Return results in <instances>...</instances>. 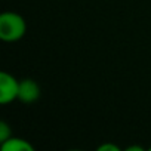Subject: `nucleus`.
Masks as SVG:
<instances>
[{
	"instance_id": "obj_2",
	"label": "nucleus",
	"mask_w": 151,
	"mask_h": 151,
	"mask_svg": "<svg viewBox=\"0 0 151 151\" xmlns=\"http://www.w3.org/2000/svg\"><path fill=\"white\" fill-rule=\"evenodd\" d=\"M19 80L8 71L0 73V104L8 105L14 101H18Z\"/></svg>"
},
{
	"instance_id": "obj_1",
	"label": "nucleus",
	"mask_w": 151,
	"mask_h": 151,
	"mask_svg": "<svg viewBox=\"0 0 151 151\" xmlns=\"http://www.w3.org/2000/svg\"><path fill=\"white\" fill-rule=\"evenodd\" d=\"M27 33V21L18 12L6 11L0 14V39L6 43L21 40Z\"/></svg>"
},
{
	"instance_id": "obj_8",
	"label": "nucleus",
	"mask_w": 151,
	"mask_h": 151,
	"mask_svg": "<svg viewBox=\"0 0 151 151\" xmlns=\"http://www.w3.org/2000/svg\"><path fill=\"white\" fill-rule=\"evenodd\" d=\"M148 151H151V147H150V148H148Z\"/></svg>"
},
{
	"instance_id": "obj_5",
	"label": "nucleus",
	"mask_w": 151,
	"mask_h": 151,
	"mask_svg": "<svg viewBox=\"0 0 151 151\" xmlns=\"http://www.w3.org/2000/svg\"><path fill=\"white\" fill-rule=\"evenodd\" d=\"M11 136H12V129H11L9 123L0 122V144L5 142L6 139H9Z\"/></svg>"
},
{
	"instance_id": "obj_3",
	"label": "nucleus",
	"mask_w": 151,
	"mask_h": 151,
	"mask_svg": "<svg viewBox=\"0 0 151 151\" xmlns=\"http://www.w3.org/2000/svg\"><path fill=\"white\" fill-rule=\"evenodd\" d=\"M40 98V86L36 80L25 77L19 80L18 101L22 104H33Z\"/></svg>"
},
{
	"instance_id": "obj_7",
	"label": "nucleus",
	"mask_w": 151,
	"mask_h": 151,
	"mask_svg": "<svg viewBox=\"0 0 151 151\" xmlns=\"http://www.w3.org/2000/svg\"><path fill=\"white\" fill-rule=\"evenodd\" d=\"M124 150L126 151H145V148L141 145H130V147H126Z\"/></svg>"
},
{
	"instance_id": "obj_4",
	"label": "nucleus",
	"mask_w": 151,
	"mask_h": 151,
	"mask_svg": "<svg viewBox=\"0 0 151 151\" xmlns=\"http://www.w3.org/2000/svg\"><path fill=\"white\" fill-rule=\"evenodd\" d=\"M0 150L2 151H34V147L27 139L12 135L9 139L0 144Z\"/></svg>"
},
{
	"instance_id": "obj_6",
	"label": "nucleus",
	"mask_w": 151,
	"mask_h": 151,
	"mask_svg": "<svg viewBox=\"0 0 151 151\" xmlns=\"http://www.w3.org/2000/svg\"><path fill=\"white\" fill-rule=\"evenodd\" d=\"M98 151H122V148L116 144H111V142H105V144H101L98 147Z\"/></svg>"
}]
</instances>
